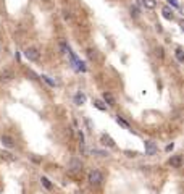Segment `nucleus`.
<instances>
[{"label":"nucleus","instance_id":"obj_1","mask_svg":"<svg viewBox=\"0 0 184 194\" xmlns=\"http://www.w3.org/2000/svg\"><path fill=\"white\" fill-rule=\"evenodd\" d=\"M89 183L92 186H100L104 183V173H102L100 170H92L89 173Z\"/></svg>","mask_w":184,"mask_h":194},{"label":"nucleus","instance_id":"obj_2","mask_svg":"<svg viewBox=\"0 0 184 194\" xmlns=\"http://www.w3.org/2000/svg\"><path fill=\"white\" fill-rule=\"evenodd\" d=\"M24 57L29 62H39V60H41V52H39V49H36V47H28L24 50Z\"/></svg>","mask_w":184,"mask_h":194},{"label":"nucleus","instance_id":"obj_3","mask_svg":"<svg viewBox=\"0 0 184 194\" xmlns=\"http://www.w3.org/2000/svg\"><path fill=\"white\" fill-rule=\"evenodd\" d=\"M144 149H146L147 155H155L157 150H158V147H157V144L153 141H146L144 142Z\"/></svg>","mask_w":184,"mask_h":194},{"label":"nucleus","instance_id":"obj_4","mask_svg":"<svg viewBox=\"0 0 184 194\" xmlns=\"http://www.w3.org/2000/svg\"><path fill=\"white\" fill-rule=\"evenodd\" d=\"M70 170L71 172H81V170H83V162H81V159L73 157V159L70 160Z\"/></svg>","mask_w":184,"mask_h":194},{"label":"nucleus","instance_id":"obj_5","mask_svg":"<svg viewBox=\"0 0 184 194\" xmlns=\"http://www.w3.org/2000/svg\"><path fill=\"white\" fill-rule=\"evenodd\" d=\"M0 141H2V144H3L5 147H8V149H11V147L15 146V139L8 134H2L0 136Z\"/></svg>","mask_w":184,"mask_h":194},{"label":"nucleus","instance_id":"obj_6","mask_svg":"<svg viewBox=\"0 0 184 194\" xmlns=\"http://www.w3.org/2000/svg\"><path fill=\"white\" fill-rule=\"evenodd\" d=\"M13 78H15V75L11 70H5V71L0 73V81H2V83H8V81H11Z\"/></svg>","mask_w":184,"mask_h":194},{"label":"nucleus","instance_id":"obj_7","mask_svg":"<svg viewBox=\"0 0 184 194\" xmlns=\"http://www.w3.org/2000/svg\"><path fill=\"white\" fill-rule=\"evenodd\" d=\"M170 165L173 167V168H181V165H183V155H173L170 159Z\"/></svg>","mask_w":184,"mask_h":194},{"label":"nucleus","instance_id":"obj_8","mask_svg":"<svg viewBox=\"0 0 184 194\" xmlns=\"http://www.w3.org/2000/svg\"><path fill=\"white\" fill-rule=\"evenodd\" d=\"M100 142H102L104 146H107V147H115L113 138H111V136H108V134H102V136H100Z\"/></svg>","mask_w":184,"mask_h":194},{"label":"nucleus","instance_id":"obj_9","mask_svg":"<svg viewBox=\"0 0 184 194\" xmlns=\"http://www.w3.org/2000/svg\"><path fill=\"white\" fill-rule=\"evenodd\" d=\"M104 101L107 102L110 107H115V105H116V99L113 97V94H111V92H104Z\"/></svg>","mask_w":184,"mask_h":194},{"label":"nucleus","instance_id":"obj_10","mask_svg":"<svg viewBox=\"0 0 184 194\" xmlns=\"http://www.w3.org/2000/svg\"><path fill=\"white\" fill-rule=\"evenodd\" d=\"M139 4H142L146 8H149V10H153V8L157 7V0H137Z\"/></svg>","mask_w":184,"mask_h":194},{"label":"nucleus","instance_id":"obj_11","mask_svg":"<svg viewBox=\"0 0 184 194\" xmlns=\"http://www.w3.org/2000/svg\"><path fill=\"white\" fill-rule=\"evenodd\" d=\"M162 13H163V16L167 18V20H174V13H173V10H171L170 7H163Z\"/></svg>","mask_w":184,"mask_h":194},{"label":"nucleus","instance_id":"obj_12","mask_svg":"<svg viewBox=\"0 0 184 194\" xmlns=\"http://www.w3.org/2000/svg\"><path fill=\"white\" fill-rule=\"evenodd\" d=\"M0 155H2V159L8 160V162H15V160H16V157H13V154L5 152V150H2V152H0Z\"/></svg>","mask_w":184,"mask_h":194},{"label":"nucleus","instance_id":"obj_13","mask_svg":"<svg viewBox=\"0 0 184 194\" xmlns=\"http://www.w3.org/2000/svg\"><path fill=\"white\" fill-rule=\"evenodd\" d=\"M84 101H86V96H84V94H76V96H74V102H76L78 105H81V104H84Z\"/></svg>","mask_w":184,"mask_h":194},{"label":"nucleus","instance_id":"obj_14","mask_svg":"<svg viewBox=\"0 0 184 194\" xmlns=\"http://www.w3.org/2000/svg\"><path fill=\"white\" fill-rule=\"evenodd\" d=\"M176 58H178V62H179V63L184 62V52H183V49H181V47L176 49Z\"/></svg>","mask_w":184,"mask_h":194},{"label":"nucleus","instance_id":"obj_15","mask_svg":"<svg viewBox=\"0 0 184 194\" xmlns=\"http://www.w3.org/2000/svg\"><path fill=\"white\" fill-rule=\"evenodd\" d=\"M41 183L42 184H44V188H45V189H52V183H50V181H49V178H45V176H42L41 178Z\"/></svg>","mask_w":184,"mask_h":194},{"label":"nucleus","instance_id":"obj_16","mask_svg":"<svg viewBox=\"0 0 184 194\" xmlns=\"http://www.w3.org/2000/svg\"><path fill=\"white\" fill-rule=\"evenodd\" d=\"M94 107H97L99 110H102V112L107 110V105H104V102H102V101H94Z\"/></svg>","mask_w":184,"mask_h":194},{"label":"nucleus","instance_id":"obj_17","mask_svg":"<svg viewBox=\"0 0 184 194\" xmlns=\"http://www.w3.org/2000/svg\"><path fill=\"white\" fill-rule=\"evenodd\" d=\"M116 121H118V123H120V125H121V126H125L126 129H129V128H131V126H129V123H128V121H125V120H123L121 117H120V115H118V117H116Z\"/></svg>","mask_w":184,"mask_h":194},{"label":"nucleus","instance_id":"obj_18","mask_svg":"<svg viewBox=\"0 0 184 194\" xmlns=\"http://www.w3.org/2000/svg\"><path fill=\"white\" fill-rule=\"evenodd\" d=\"M60 49H62V53H68V52H70V47H66L65 42H60Z\"/></svg>","mask_w":184,"mask_h":194},{"label":"nucleus","instance_id":"obj_19","mask_svg":"<svg viewBox=\"0 0 184 194\" xmlns=\"http://www.w3.org/2000/svg\"><path fill=\"white\" fill-rule=\"evenodd\" d=\"M129 11H131V16H134V18L139 16V10H137L136 7H131V8H129Z\"/></svg>","mask_w":184,"mask_h":194},{"label":"nucleus","instance_id":"obj_20","mask_svg":"<svg viewBox=\"0 0 184 194\" xmlns=\"http://www.w3.org/2000/svg\"><path fill=\"white\" fill-rule=\"evenodd\" d=\"M41 78H42V79H44V81H45V83H47V84H49V86H55V83H53V81L50 79L49 76H44V75H42Z\"/></svg>","mask_w":184,"mask_h":194},{"label":"nucleus","instance_id":"obj_21","mask_svg":"<svg viewBox=\"0 0 184 194\" xmlns=\"http://www.w3.org/2000/svg\"><path fill=\"white\" fill-rule=\"evenodd\" d=\"M125 154L128 157H137V152H136V150H125Z\"/></svg>","mask_w":184,"mask_h":194},{"label":"nucleus","instance_id":"obj_22","mask_svg":"<svg viewBox=\"0 0 184 194\" xmlns=\"http://www.w3.org/2000/svg\"><path fill=\"white\" fill-rule=\"evenodd\" d=\"M92 154H97V155H100V157H105V155H107V154H105L104 150H97V149L92 150Z\"/></svg>","mask_w":184,"mask_h":194},{"label":"nucleus","instance_id":"obj_23","mask_svg":"<svg viewBox=\"0 0 184 194\" xmlns=\"http://www.w3.org/2000/svg\"><path fill=\"white\" fill-rule=\"evenodd\" d=\"M157 55H158L160 58H163V49H162V47L157 49Z\"/></svg>","mask_w":184,"mask_h":194},{"label":"nucleus","instance_id":"obj_24","mask_svg":"<svg viewBox=\"0 0 184 194\" xmlns=\"http://www.w3.org/2000/svg\"><path fill=\"white\" fill-rule=\"evenodd\" d=\"M63 18H65V20H70V18H71V15H70V11H63Z\"/></svg>","mask_w":184,"mask_h":194},{"label":"nucleus","instance_id":"obj_25","mask_svg":"<svg viewBox=\"0 0 184 194\" xmlns=\"http://www.w3.org/2000/svg\"><path fill=\"white\" fill-rule=\"evenodd\" d=\"M87 55H89V58H94V50H92V49H89V50H87Z\"/></svg>","mask_w":184,"mask_h":194},{"label":"nucleus","instance_id":"obj_26","mask_svg":"<svg viewBox=\"0 0 184 194\" xmlns=\"http://www.w3.org/2000/svg\"><path fill=\"white\" fill-rule=\"evenodd\" d=\"M173 149H174V144H173V142L167 146V150H168V152H170V150H173Z\"/></svg>","mask_w":184,"mask_h":194},{"label":"nucleus","instance_id":"obj_27","mask_svg":"<svg viewBox=\"0 0 184 194\" xmlns=\"http://www.w3.org/2000/svg\"><path fill=\"white\" fill-rule=\"evenodd\" d=\"M86 125L89 126L90 129H92V123H90V120H89V118H86Z\"/></svg>","mask_w":184,"mask_h":194},{"label":"nucleus","instance_id":"obj_28","mask_svg":"<svg viewBox=\"0 0 184 194\" xmlns=\"http://www.w3.org/2000/svg\"><path fill=\"white\" fill-rule=\"evenodd\" d=\"M168 2H170V4L173 5V7H178V4H176V2H174V0H168Z\"/></svg>","mask_w":184,"mask_h":194}]
</instances>
